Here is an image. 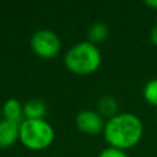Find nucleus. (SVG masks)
I'll return each instance as SVG.
<instances>
[{
    "mask_svg": "<svg viewBox=\"0 0 157 157\" xmlns=\"http://www.w3.org/2000/svg\"><path fill=\"white\" fill-rule=\"evenodd\" d=\"M45 112V104L39 99H31L23 107V114L27 117V119L39 120L44 117Z\"/></svg>",
    "mask_w": 157,
    "mask_h": 157,
    "instance_id": "nucleus-7",
    "label": "nucleus"
},
{
    "mask_svg": "<svg viewBox=\"0 0 157 157\" xmlns=\"http://www.w3.org/2000/svg\"><path fill=\"white\" fill-rule=\"evenodd\" d=\"M20 136V126L18 123L11 120L0 121V147H9Z\"/></svg>",
    "mask_w": 157,
    "mask_h": 157,
    "instance_id": "nucleus-6",
    "label": "nucleus"
},
{
    "mask_svg": "<svg viewBox=\"0 0 157 157\" xmlns=\"http://www.w3.org/2000/svg\"><path fill=\"white\" fill-rule=\"evenodd\" d=\"M99 157H126V155L124 153L123 150H119V148H114V147H109V148H105L101 152Z\"/></svg>",
    "mask_w": 157,
    "mask_h": 157,
    "instance_id": "nucleus-12",
    "label": "nucleus"
},
{
    "mask_svg": "<svg viewBox=\"0 0 157 157\" xmlns=\"http://www.w3.org/2000/svg\"><path fill=\"white\" fill-rule=\"evenodd\" d=\"M108 37V27L103 23H94L88 31V38L92 43L103 42Z\"/></svg>",
    "mask_w": 157,
    "mask_h": 157,
    "instance_id": "nucleus-9",
    "label": "nucleus"
},
{
    "mask_svg": "<svg viewBox=\"0 0 157 157\" xmlns=\"http://www.w3.org/2000/svg\"><path fill=\"white\" fill-rule=\"evenodd\" d=\"M76 124L78 129L87 134H97L103 129V120L102 118L91 110L81 112L76 118Z\"/></svg>",
    "mask_w": 157,
    "mask_h": 157,
    "instance_id": "nucleus-5",
    "label": "nucleus"
},
{
    "mask_svg": "<svg viewBox=\"0 0 157 157\" xmlns=\"http://www.w3.org/2000/svg\"><path fill=\"white\" fill-rule=\"evenodd\" d=\"M66 67L80 75L91 74L101 64V53L91 42H83L72 47L65 55Z\"/></svg>",
    "mask_w": 157,
    "mask_h": 157,
    "instance_id": "nucleus-2",
    "label": "nucleus"
},
{
    "mask_svg": "<svg viewBox=\"0 0 157 157\" xmlns=\"http://www.w3.org/2000/svg\"><path fill=\"white\" fill-rule=\"evenodd\" d=\"M142 135V124L132 114L114 115L104 126V136L108 144L119 150L132 147Z\"/></svg>",
    "mask_w": 157,
    "mask_h": 157,
    "instance_id": "nucleus-1",
    "label": "nucleus"
},
{
    "mask_svg": "<svg viewBox=\"0 0 157 157\" xmlns=\"http://www.w3.org/2000/svg\"><path fill=\"white\" fill-rule=\"evenodd\" d=\"M98 107H99L101 113L104 117H108V118H113L114 114H115V112H117V109H118L117 102L112 97H104V98H102Z\"/></svg>",
    "mask_w": 157,
    "mask_h": 157,
    "instance_id": "nucleus-10",
    "label": "nucleus"
},
{
    "mask_svg": "<svg viewBox=\"0 0 157 157\" xmlns=\"http://www.w3.org/2000/svg\"><path fill=\"white\" fill-rule=\"evenodd\" d=\"M146 4L148 5V6H151V7H153V9H157V0H147L146 1Z\"/></svg>",
    "mask_w": 157,
    "mask_h": 157,
    "instance_id": "nucleus-14",
    "label": "nucleus"
},
{
    "mask_svg": "<svg viewBox=\"0 0 157 157\" xmlns=\"http://www.w3.org/2000/svg\"><path fill=\"white\" fill-rule=\"evenodd\" d=\"M4 114H5L7 120L18 123L21 120V117H22V109H21L18 101H16L15 98L9 99L4 104Z\"/></svg>",
    "mask_w": 157,
    "mask_h": 157,
    "instance_id": "nucleus-8",
    "label": "nucleus"
},
{
    "mask_svg": "<svg viewBox=\"0 0 157 157\" xmlns=\"http://www.w3.org/2000/svg\"><path fill=\"white\" fill-rule=\"evenodd\" d=\"M151 40L157 45V26H155L153 29L151 31Z\"/></svg>",
    "mask_w": 157,
    "mask_h": 157,
    "instance_id": "nucleus-13",
    "label": "nucleus"
},
{
    "mask_svg": "<svg viewBox=\"0 0 157 157\" xmlns=\"http://www.w3.org/2000/svg\"><path fill=\"white\" fill-rule=\"evenodd\" d=\"M144 96L148 103L157 105V80H152L145 86Z\"/></svg>",
    "mask_w": 157,
    "mask_h": 157,
    "instance_id": "nucleus-11",
    "label": "nucleus"
},
{
    "mask_svg": "<svg viewBox=\"0 0 157 157\" xmlns=\"http://www.w3.org/2000/svg\"><path fill=\"white\" fill-rule=\"evenodd\" d=\"M31 47L33 52L39 56L53 58L60 50V40L54 32L48 29H40L32 36Z\"/></svg>",
    "mask_w": 157,
    "mask_h": 157,
    "instance_id": "nucleus-4",
    "label": "nucleus"
},
{
    "mask_svg": "<svg viewBox=\"0 0 157 157\" xmlns=\"http://www.w3.org/2000/svg\"><path fill=\"white\" fill-rule=\"evenodd\" d=\"M20 139L26 147L31 150H42L52 144L54 130L42 119H26L20 124Z\"/></svg>",
    "mask_w": 157,
    "mask_h": 157,
    "instance_id": "nucleus-3",
    "label": "nucleus"
}]
</instances>
